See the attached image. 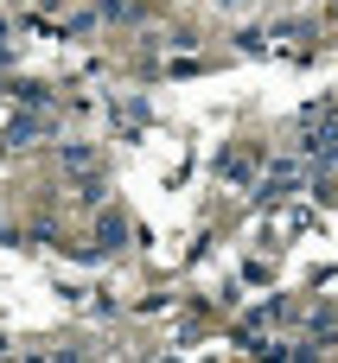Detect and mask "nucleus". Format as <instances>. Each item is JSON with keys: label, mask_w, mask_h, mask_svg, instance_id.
Masks as SVG:
<instances>
[{"label": "nucleus", "mask_w": 338, "mask_h": 363, "mask_svg": "<svg viewBox=\"0 0 338 363\" xmlns=\"http://www.w3.org/2000/svg\"><path fill=\"white\" fill-rule=\"evenodd\" d=\"M307 153H313V160H338V121L307 128Z\"/></svg>", "instance_id": "nucleus-1"}, {"label": "nucleus", "mask_w": 338, "mask_h": 363, "mask_svg": "<svg viewBox=\"0 0 338 363\" xmlns=\"http://www.w3.org/2000/svg\"><path fill=\"white\" fill-rule=\"evenodd\" d=\"M96 242H102V249H121V217H102V223H96Z\"/></svg>", "instance_id": "nucleus-2"}, {"label": "nucleus", "mask_w": 338, "mask_h": 363, "mask_svg": "<svg viewBox=\"0 0 338 363\" xmlns=\"http://www.w3.org/2000/svg\"><path fill=\"white\" fill-rule=\"evenodd\" d=\"M217 6H224V13H243V6H249V0H217Z\"/></svg>", "instance_id": "nucleus-3"}]
</instances>
